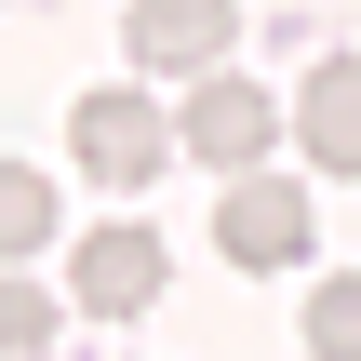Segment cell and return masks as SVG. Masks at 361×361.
<instances>
[{
    "label": "cell",
    "instance_id": "cell-1",
    "mask_svg": "<svg viewBox=\"0 0 361 361\" xmlns=\"http://www.w3.org/2000/svg\"><path fill=\"white\" fill-rule=\"evenodd\" d=\"M174 147H188L201 174H241V161H268V147H281V107H268L241 67H201V80H188V107H174Z\"/></svg>",
    "mask_w": 361,
    "mask_h": 361
},
{
    "label": "cell",
    "instance_id": "cell-2",
    "mask_svg": "<svg viewBox=\"0 0 361 361\" xmlns=\"http://www.w3.org/2000/svg\"><path fill=\"white\" fill-rule=\"evenodd\" d=\"M214 255H228V268H295V255H308V174L241 161L228 201H214Z\"/></svg>",
    "mask_w": 361,
    "mask_h": 361
},
{
    "label": "cell",
    "instance_id": "cell-3",
    "mask_svg": "<svg viewBox=\"0 0 361 361\" xmlns=\"http://www.w3.org/2000/svg\"><path fill=\"white\" fill-rule=\"evenodd\" d=\"M67 161H80L94 188H147V174L174 161V121H161L147 94H80V107H67Z\"/></svg>",
    "mask_w": 361,
    "mask_h": 361
},
{
    "label": "cell",
    "instance_id": "cell-4",
    "mask_svg": "<svg viewBox=\"0 0 361 361\" xmlns=\"http://www.w3.org/2000/svg\"><path fill=\"white\" fill-rule=\"evenodd\" d=\"M67 295H80V322H147V295H161V241H147V228H94V241L67 255Z\"/></svg>",
    "mask_w": 361,
    "mask_h": 361
},
{
    "label": "cell",
    "instance_id": "cell-5",
    "mask_svg": "<svg viewBox=\"0 0 361 361\" xmlns=\"http://www.w3.org/2000/svg\"><path fill=\"white\" fill-rule=\"evenodd\" d=\"M228 40H241V0H134V67H161V80L228 67Z\"/></svg>",
    "mask_w": 361,
    "mask_h": 361
},
{
    "label": "cell",
    "instance_id": "cell-6",
    "mask_svg": "<svg viewBox=\"0 0 361 361\" xmlns=\"http://www.w3.org/2000/svg\"><path fill=\"white\" fill-rule=\"evenodd\" d=\"M295 147H308V174H348L361 188V54H322L295 80Z\"/></svg>",
    "mask_w": 361,
    "mask_h": 361
},
{
    "label": "cell",
    "instance_id": "cell-7",
    "mask_svg": "<svg viewBox=\"0 0 361 361\" xmlns=\"http://www.w3.org/2000/svg\"><path fill=\"white\" fill-rule=\"evenodd\" d=\"M54 241V174H27V161H0V268H27Z\"/></svg>",
    "mask_w": 361,
    "mask_h": 361
},
{
    "label": "cell",
    "instance_id": "cell-8",
    "mask_svg": "<svg viewBox=\"0 0 361 361\" xmlns=\"http://www.w3.org/2000/svg\"><path fill=\"white\" fill-rule=\"evenodd\" d=\"M308 348H322V361H361V268H348V281H308Z\"/></svg>",
    "mask_w": 361,
    "mask_h": 361
},
{
    "label": "cell",
    "instance_id": "cell-9",
    "mask_svg": "<svg viewBox=\"0 0 361 361\" xmlns=\"http://www.w3.org/2000/svg\"><path fill=\"white\" fill-rule=\"evenodd\" d=\"M0 348H54V295L0 268Z\"/></svg>",
    "mask_w": 361,
    "mask_h": 361
}]
</instances>
